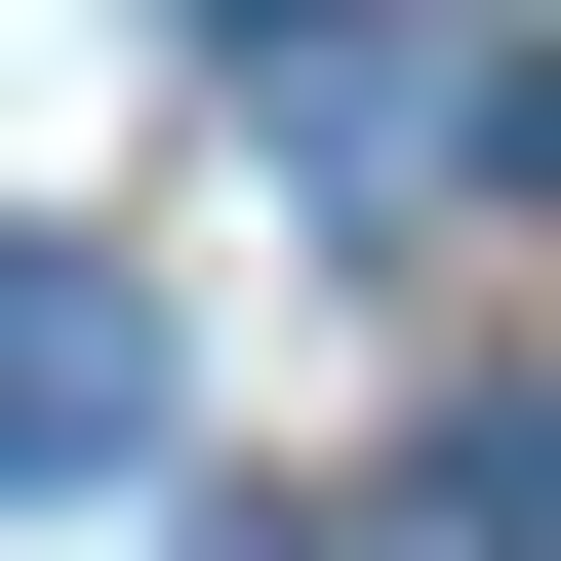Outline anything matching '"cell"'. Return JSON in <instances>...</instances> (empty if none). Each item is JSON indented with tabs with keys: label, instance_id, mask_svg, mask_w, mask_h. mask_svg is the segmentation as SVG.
<instances>
[{
	"label": "cell",
	"instance_id": "obj_1",
	"mask_svg": "<svg viewBox=\"0 0 561 561\" xmlns=\"http://www.w3.org/2000/svg\"><path fill=\"white\" fill-rule=\"evenodd\" d=\"M161 442V280L121 241H0V481H121Z\"/></svg>",
	"mask_w": 561,
	"mask_h": 561
},
{
	"label": "cell",
	"instance_id": "obj_2",
	"mask_svg": "<svg viewBox=\"0 0 561 561\" xmlns=\"http://www.w3.org/2000/svg\"><path fill=\"white\" fill-rule=\"evenodd\" d=\"M241 561H280V522H241Z\"/></svg>",
	"mask_w": 561,
	"mask_h": 561
}]
</instances>
